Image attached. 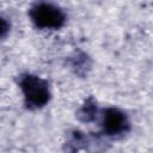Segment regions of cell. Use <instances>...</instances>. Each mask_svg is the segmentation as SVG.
Masks as SVG:
<instances>
[{
  "label": "cell",
  "instance_id": "cell-1",
  "mask_svg": "<svg viewBox=\"0 0 153 153\" xmlns=\"http://www.w3.org/2000/svg\"><path fill=\"white\" fill-rule=\"evenodd\" d=\"M18 86L22 91L24 105L29 110H39L44 108L51 98L49 82L33 73H22L18 76Z\"/></svg>",
  "mask_w": 153,
  "mask_h": 153
},
{
  "label": "cell",
  "instance_id": "cell-3",
  "mask_svg": "<svg viewBox=\"0 0 153 153\" xmlns=\"http://www.w3.org/2000/svg\"><path fill=\"white\" fill-rule=\"evenodd\" d=\"M100 129L102 134L105 136H120L130 130V121L128 115L116 106L104 108L100 111Z\"/></svg>",
  "mask_w": 153,
  "mask_h": 153
},
{
  "label": "cell",
  "instance_id": "cell-2",
  "mask_svg": "<svg viewBox=\"0 0 153 153\" xmlns=\"http://www.w3.org/2000/svg\"><path fill=\"white\" fill-rule=\"evenodd\" d=\"M31 23L39 30H59L65 26L67 14L56 4L38 1L33 2L27 11Z\"/></svg>",
  "mask_w": 153,
  "mask_h": 153
},
{
  "label": "cell",
  "instance_id": "cell-4",
  "mask_svg": "<svg viewBox=\"0 0 153 153\" xmlns=\"http://www.w3.org/2000/svg\"><path fill=\"white\" fill-rule=\"evenodd\" d=\"M98 114V108H97V102L94 100L93 97H88L85 103L80 106V109L76 112V117L81 122H92L96 120Z\"/></svg>",
  "mask_w": 153,
  "mask_h": 153
},
{
  "label": "cell",
  "instance_id": "cell-5",
  "mask_svg": "<svg viewBox=\"0 0 153 153\" xmlns=\"http://www.w3.org/2000/svg\"><path fill=\"white\" fill-rule=\"evenodd\" d=\"M11 31V23L6 17L0 16V39L5 38Z\"/></svg>",
  "mask_w": 153,
  "mask_h": 153
}]
</instances>
